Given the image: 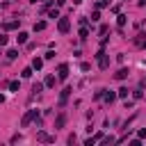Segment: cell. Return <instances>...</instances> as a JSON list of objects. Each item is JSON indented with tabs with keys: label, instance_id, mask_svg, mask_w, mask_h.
<instances>
[{
	"label": "cell",
	"instance_id": "6da1fadb",
	"mask_svg": "<svg viewBox=\"0 0 146 146\" xmlns=\"http://www.w3.org/2000/svg\"><path fill=\"white\" fill-rule=\"evenodd\" d=\"M32 121H39V112H36V110H30V112H27V114L23 116V121H21V125L25 128V125H30Z\"/></svg>",
	"mask_w": 146,
	"mask_h": 146
},
{
	"label": "cell",
	"instance_id": "7a4b0ae2",
	"mask_svg": "<svg viewBox=\"0 0 146 146\" xmlns=\"http://www.w3.org/2000/svg\"><path fill=\"white\" fill-rule=\"evenodd\" d=\"M96 59H98V66H100V68H107V66H110V57H107L103 50L96 55Z\"/></svg>",
	"mask_w": 146,
	"mask_h": 146
},
{
	"label": "cell",
	"instance_id": "3957f363",
	"mask_svg": "<svg viewBox=\"0 0 146 146\" xmlns=\"http://www.w3.org/2000/svg\"><path fill=\"white\" fill-rule=\"evenodd\" d=\"M57 78H59V80H66V78H68V64H59V68H57Z\"/></svg>",
	"mask_w": 146,
	"mask_h": 146
},
{
	"label": "cell",
	"instance_id": "277c9868",
	"mask_svg": "<svg viewBox=\"0 0 146 146\" xmlns=\"http://www.w3.org/2000/svg\"><path fill=\"white\" fill-rule=\"evenodd\" d=\"M57 27H59V32H68V30H71V21H68V18H59Z\"/></svg>",
	"mask_w": 146,
	"mask_h": 146
},
{
	"label": "cell",
	"instance_id": "5b68a950",
	"mask_svg": "<svg viewBox=\"0 0 146 146\" xmlns=\"http://www.w3.org/2000/svg\"><path fill=\"white\" fill-rule=\"evenodd\" d=\"M100 139H103V132H96L94 137H89V139L84 141V146H94V144H96V141H100Z\"/></svg>",
	"mask_w": 146,
	"mask_h": 146
},
{
	"label": "cell",
	"instance_id": "8992f818",
	"mask_svg": "<svg viewBox=\"0 0 146 146\" xmlns=\"http://www.w3.org/2000/svg\"><path fill=\"white\" fill-rule=\"evenodd\" d=\"M64 123H66V114H57V119H55V128L59 130V128H64Z\"/></svg>",
	"mask_w": 146,
	"mask_h": 146
},
{
	"label": "cell",
	"instance_id": "52a82bcc",
	"mask_svg": "<svg viewBox=\"0 0 146 146\" xmlns=\"http://www.w3.org/2000/svg\"><path fill=\"white\" fill-rule=\"evenodd\" d=\"M36 139H39V141H52L55 137H50L48 132H43V130H41V132H36Z\"/></svg>",
	"mask_w": 146,
	"mask_h": 146
},
{
	"label": "cell",
	"instance_id": "ba28073f",
	"mask_svg": "<svg viewBox=\"0 0 146 146\" xmlns=\"http://www.w3.org/2000/svg\"><path fill=\"white\" fill-rule=\"evenodd\" d=\"M2 27H5V30H16V27H18V21H7Z\"/></svg>",
	"mask_w": 146,
	"mask_h": 146
},
{
	"label": "cell",
	"instance_id": "9c48e42d",
	"mask_svg": "<svg viewBox=\"0 0 146 146\" xmlns=\"http://www.w3.org/2000/svg\"><path fill=\"white\" fill-rule=\"evenodd\" d=\"M16 39H18V43H27L30 34H27V32H18V36H16Z\"/></svg>",
	"mask_w": 146,
	"mask_h": 146
},
{
	"label": "cell",
	"instance_id": "30bf717a",
	"mask_svg": "<svg viewBox=\"0 0 146 146\" xmlns=\"http://www.w3.org/2000/svg\"><path fill=\"white\" fill-rule=\"evenodd\" d=\"M128 78V68H119L116 71V80H125Z\"/></svg>",
	"mask_w": 146,
	"mask_h": 146
},
{
	"label": "cell",
	"instance_id": "8fae6325",
	"mask_svg": "<svg viewBox=\"0 0 146 146\" xmlns=\"http://www.w3.org/2000/svg\"><path fill=\"white\" fill-rule=\"evenodd\" d=\"M103 98H105L107 103H112V100L116 98V94H112V91H103Z\"/></svg>",
	"mask_w": 146,
	"mask_h": 146
},
{
	"label": "cell",
	"instance_id": "7c38bea8",
	"mask_svg": "<svg viewBox=\"0 0 146 146\" xmlns=\"http://www.w3.org/2000/svg\"><path fill=\"white\" fill-rule=\"evenodd\" d=\"M41 66H43V59H39V57H34V62H32V68H36V71H39Z\"/></svg>",
	"mask_w": 146,
	"mask_h": 146
},
{
	"label": "cell",
	"instance_id": "4fadbf2b",
	"mask_svg": "<svg viewBox=\"0 0 146 146\" xmlns=\"http://www.w3.org/2000/svg\"><path fill=\"white\" fill-rule=\"evenodd\" d=\"M43 87H55V75H48L46 82H43Z\"/></svg>",
	"mask_w": 146,
	"mask_h": 146
},
{
	"label": "cell",
	"instance_id": "5bb4252c",
	"mask_svg": "<svg viewBox=\"0 0 146 146\" xmlns=\"http://www.w3.org/2000/svg\"><path fill=\"white\" fill-rule=\"evenodd\" d=\"M87 34H89V30H87V25H82L80 27V39H87Z\"/></svg>",
	"mask_w": 146,
	"mask_h": 146
},
{
	"label": "cell",
	"instance_id": "9a60e30c",
	"mask_svg": "<svg viewBox=\"0 0 146 146\" xmlns=\"http://www.w3.org/2000/svg\"><path fill=\"white\" fill-rule=\"evenodd\" d=\"M48 16H50V18H59V9H50Z\"/></svg>",
	"mask_w": 146,
	"mask_h": 146
},
{
	"label": "cell",
	"instance_id": "2e32d148",
	"mask_svg": "<svg viewBox=\"0 0 146 146\" xmlns=\"http://www.w3.org/2000/svg\"><path fill=\"white\" fill-rule=\"evenodd\" d=\"M34 30H46V21H39V23H34Z\"/></svg>",
	"mask_w": 146,
	"mask_h": 146
},
{
	"label": "cell",
	"instance_id": "e0dca14e",
	"mask_svg": "<svg viewBox=\"0 0 146 146\" xmlns=\"http://www.w3.org/2000/svg\"><path fill=\"white\" fill-rule=\"evenodd\" d=\"M7 57H9V59H16V57H18V50H7Z\"/></svg>",
	"mask_w": 146,
	"mask_h": 146
},
{
	"label": "cell",
	"instance_id": "ac0fdd59",
	"mask_svg": "<svg viewBox=\"0 0 146 146\" xmlns=\"http://www.w3.org/2000/svg\"><path fill=\"white\" fill-rule=\"evenodd\" d=\"M125 96H128V87H121L119 89V98H125Z\"/></svg>",
	"mask_w": 146,
	"mask_h": 146
},
{
	"label": "cell",
	"instance_id": "d6986e66",
	"mask_svg": "<svg viewBox=\"0 0 146 146\" xmlns=\"http://www.w3.org/2000/svg\"><path fill=\"white\" fill-rule=\"evenodd\" d=\"M41 89H43V84H41V82H36V84H34V87H32V91H34V94H39V91H41Z\"/></svg>",
	"mask_w": 146,
	"mask_h": 146
},
{
	"label": "cell",
	"instance_id": "ffe728a7",
	"mask_svg": "<svg viewBox=\"0 0 146 146\" xmlns=\"http://www.w3.org/2000/svg\"><path fill=\"white\" fill-rule=\"evenodd\" d=\"M116 23H119V27H123V25H125V16H123V14H121V16H119V21H116Z\"/></svg>",
	"mask_w": 146,
	"mask_h": 146
},
{
	"label": "cell",
	"instance_id": "44dd1931",
	"mask_svg": "<svg viewBox=\"0 0 146 146\" xmlns=\"http://www.w3.org/2000/svg\"><path fill=\"white\" fill-rule=\"evenodd\" d=\"M89 68H91V64H87V62H82V64H80V71H89Z\"/></svg>",
	"mask_w": 146,
	"mask_h": 146
},
{
	"label": "cell",
	"instance_id": "7402d4cb",
	"mask_svg": "<svg viewBox=\"0 0 146 146\" xmlns=\"http://www.w3.org/2000/svg\"><path fill=\"white\" fill-rule=\"evenodd\" d=\"M21 75H23V78H30V75H32V68H23V73H21Z\"/></svg>",
	"mask_w": 146,
	"mask_h": 146
},
{
	"label": "cell",
	"instance_id": "603a6c76",
	"mask_svg": "<svg viewBox=\"0 0 146 146\" xmlns=\"http://www.w3.org/2000/svg\"><path fill=\"white\" fill-rule=\"evenodd\" d=\"M7 41H9L7 34H0V46H7Z\"/></svg>",
	"mask_w": 146,
	"mask_h": 146
},
{
	"label": "cell",
	"instance_id": "cb8c5ba5",
	"mask_svg": "<svg viewBox=\"0 0 146 146\" xmlns=\"http://www.w3.org/2000/svg\"><path fill=\"white\" fill-rule=\"evenodd\" d=\"M91 21H94V23H96V21H100V14H98V11H94V14H91Z\"/></svg>",
	"mask_w": 146,
	"mask_h": 146
},
{
	"label": "cell",
	"instance_id": "d4e9b609",
	"mask_svg": "<svg viewBox=\"0 0 146 146\" xmlns=\"http://www.w3.org/2000/svg\"><path fill=\"white\" fill-rule=\"evenodd\" d=\"M9 89L11 91H18V82H9Z\"/></svg>",
	"mask_w": 146,
	"mask_h": 146
},
{
	"label": "cell",
	"instance_id": "484cf974",
	"mask_svg": "<svg viewBox=\"0 0 146 146\" xmlns=\"http://www.w3.org/2000/svg\"><path fill=\"white\" fill-rule=\"evenodd\" d=\"M2 100H5V96H2V94H0V103H2Z\"/></svg>",
	"mask_w": 146,
	"mask_h": 146
},
{
	"label": "cell",
	"instance_id": "4316f807",
	"mask_svg": "<svg viewBox=\"0 0 146 146\" xmlns=\"http://www.w3.org/2000/svg\"><path fill=\"white\" fill-rule=\"evenodd\" d=\"M75 2H82V0H75Z\"/></svg>",
	"mask_w": 146,
	"mask_h": 146
}]
</instances>
